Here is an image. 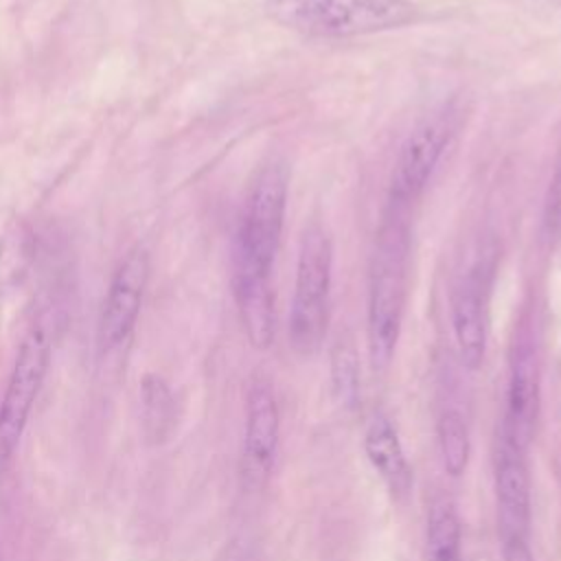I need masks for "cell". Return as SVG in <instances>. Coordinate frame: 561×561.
<instances>
[{"mask_svg": "<svg viewBox=\"0 0 561 561\" xmlns=\"http://www.w3.org/2000/svg\"><path fill=\"white\" fill-rule=\"evenodd\" d=\"M410 208L383 206L368 274V355L375 370H386L394 357L401 333L410 263H412Z\"/></svg>", "mask_w": 561, "mask_h": 561, "instance_id": "1", "label": "cell"}, {"mask_svg": "<svg viewBox=\"0 0 561 561\" xmlns=\"http://www.w3.org/2000/svg\"><path fill=\"white\" fill-rule=\"evenodd\" d=\"M267 20L311 39H351L419 22L412 0H263Z\"/></svg>", "mask_w": 561, "mask_h": 561, "instance_id": "2", "label": "cell"}, {"mask_svg": "<svg viewBox=\"0 0 561 561\" xmlns=\"http://www.w3.org/2000/svg\"><path fill=\"white\" fill-rule=\"evenodd\" d=\"M289 193V171L278 158L254 175L234 239L232 283H272Z\"/></svg>", "mask_w": 561, "mask_h": 561, "instance_id": "3", "label": "cell"}, {"mask_svg": "<svg viewBox=\"0 0 561 561\" xmlns=\"http://www.w3.org/2000/svg\"><path fill=\"white\" fill-rule=\"evenodd\" d=\"M333 243L320 224H311L298 250L289 305V342L298 355H313L327 335L331 313Z\"/></svg>", "mask_w": 561, "mask_h": 561, "instance_id": "4", "label": "cell"}, {"mask_svg": "<svg viewBox=\"0 0 561 561\" xmlns=\"http://www.w3.org/2000/svg\"><path fill=\"white\" fill-rule=\"evenodd\" d=\"M460 129L462 110L456 103H443L423 116L397 153L386 202L414 210Z\"/></svg>", "mask_w": 561, "mask_h": 561, "instance_id": "5", "label": "cell"}, {"mask_svg": "<svg viewBox=\"0 0 561 561\" xmlns=\"http://www.w3.org/2000/svg\"><path fill=\"white\" fill-rule=\"evenodd\" d=\"M50 364V335L42 322L33 324L13 359L0 399V465L9 462L28 425L33 405Z\"/></svg>", "mask_w": 561, "mask_h": 561, "instance_id": "6", "label": "cell"}, {"mask_svg": "<svg viewBox=\"0 0 561 561\" xmlns=\"http://www.w3.org/2000/svg\"><path fill=\"white\" fill-rule=\"evenodd\" d=\"M497 270L493 248H482L476 261L460 274L451 289V329L465 368L476 370L486 351L489 296Z\"/></svg>", "mask_w": 561, "mask_h": 561, "instance_id": "7", "label": "cell"}, {"mask_svg": "<svg viewBox=\"0 0 561 561\" xmlns=\"http://www.w3.org/2000/svg\"><path fill=\"white\" fill-rule=\"evenodd\" d=\"M280 438V412L272 386L254 379L245 397V430L241 451V478L248 489L267 484Z\"/></svg>", "mask_w": 561, "mask_h": 561, "instance_id": "8", "label": "cell"}, {"mask_svg": "<svg viewBox=\"0 0 561 561\" xmlns=\"http://www.w3.org/2000/svg\"><path fill=\"white\" fill-rule=\"evenodd\" d=\"M149 278V254L142 245H134L118 263L99 318V348L114 351L121 346L138 318L142 294Z\"/></svg>", "mask_w": 561, "mask_h": 561, "instance_id": "9", "label": "cell"}, {"mask_svg": "<svg viewBox=\"0 0 561 561\" xmlns=\"http://www.w3.org/2000/svg\"><path fill=\"white\" fill-rule=\"evenodd\" d=\"M539 364L537 353L530 340L515 344L511 357L508 392H506V419H504V438L522 449L530 447L539 419Z\"/></svg>", "mask_w": 561, "mask_h": 561, "instance_id": "10", "label": "cell"}, {"mask_svg": "<svg viewBox=\"0 0 561 561\" xmlns=\"http://www.w3.org/2000/svg\"><path fill=\"white\" fill-rule=\"evenodd\" d=\"M497 528L504 539H526L530 526V476L524 451L506 438L495 462Z\"/></svg>", "mask_w": 561, "mask_h": 561, "instance_id": "11", "label": "cell"}, {"mask_svg": "<svg viewBox=\"0 0 561 561\" xmlns=\"http://www.w3.org/2000/svg\"><path fill=\"white\" fill-rule=\"evenodd\" d=\"M364 451L390 495L397 500L405 497L412 489V469L399 440L397 427L386 414L377 412L368 421L364 432Z\"/></svg>", "mask_w": 561, "mask_h": 561, "instance_id": "12", "label": "cell"}, {"mask_svg": "<svg viewBox=\"0 0 561 561\" xmlns=\"http://www.w3.org/2000/svg\"><path fill=\"white\" fill-rule=\"evenodd\" d=\"M142 405V434L149 445H162L171 438L178 425V405L171 386L156 373H149L140 381Z\"/></svg>", "mask_w": 561, "mask_h": 561, "instance_id": "13", "label": "cell"}, {"mask_svg": "<svg viewBox=\"0 0 561 561\" xmlns=\"http://www.w3.org/2000/svg\"><path fill=\"white\" fill-rule=\"evenodd\" d=\"M427 561H460V519L449 497H436L430 506Z\"/></svg>", "mask_w": 561, "mask_h": 561, "instance_id": "14", "label": "cell"}, {"mask_svg": "<svg viewBox=\"0 0 561 561\" xmlns=\"http://www.w3.org/2000/svg\"><path fill=\"white\" fill-rule=\"evenodd\" d=\"M436 432H438V449H440V460L445 471L451 478L462 476L471 454L469 430L462 414L456 410H445L438 419Z\"/></svg>", "mask_w": 561, "mask_h": 561, "instance_id": "15", "label": "cell"}, {"mask_svg": "<svg viewBox=\"0 0 561 561\" xmlns=\"http://www.w3.org/2000/svg\"><path fill=\"white\" fill-rule=\"evenodd\" d=\"M333 394L344 410H353L359 401V366L351 344H337L331 355Z\"/></svg>", "mask_w": 561, "mask_h": 561, "instance_id": "16", "label": "cell"}, {"mask_svg": "<svg viewBox=\"0 0 561 561\" xmlns=\"http://www.w3.org/2000/svg\"><path fill=\"white\" fill-rule=\"evenodd\" d=\"M543 237L554 243L561 239V147L552 167V175L543 195V213H541Z\"/></svg>", "mask_w": 561, "mask_h": 561, "instance_id": "17", "label": "cell"}, {"mask_svg": "<svg viewBox=\"0 0 561 561\" xmlns=\"http://www.w3.org/2000/svg\"><path fill=\"white\" fill-rule=\"evenodd\" d=\"M502 557H504V561H535L526 539H504Z\"/></svg>", "mask_w": 561, "mask_h": 561, "instance_id": "18", "label": "cell"}]
</instances>
